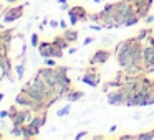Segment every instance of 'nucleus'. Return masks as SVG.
Returning a JSON list of instances; mask_svg holds the SVG:
<instances>
[{
    "instance_id": "obj_1",
    "label": "nucleus",
    "mask_w": 154,
    "mask_h": 140,
    "mask_svg": "<svg viewBox=\"0 0 154 140\" xmlns=\"http://www.w3.org/2000/svg\"><path fill=\"white\" fill-rule=\"evenodd\" d=\"M25 13V5H10V7L4 8V12H2V20H4V23H14V22L20 20L22 17H23Z\"/></svg>"
},
{
    "instance_id": "obj_2",
    "label": "nucleus",
    "mask_w": 154,
    "mask_h": 140,
    "mask_svg": "<svg viewBox=\"0 0 154 140\" xmlns=\"http://www.w3.org/2000/svg\"><path fill=\"white\" fill-rule=\"evenodd\" d=\"M37 50H38V54L42 58H57V60L63 58V50L57 48L51 41H40Z\"/></svg>"
},
{
    "instance_id": "obj_3",
    "label": "nucleus",
    "mask_w": 154,
    "mask_h": 140,
    "mask_svg": "<svg viewBox=\"0 0 154 140\" xmlns=\"http://www.w3.org/2000/svg\"><path fill=\"white\" fill-rule=\"evenodd\" d=\"M80 81L83 84H86V86H90V87H98L101 84V76H100V73H98V69H96V64H90V66L85 69V73H83V76L80 77Z\"/></svg>"
},
{
    "instance_id": "obj_4",
    "label": "nucleus",
    "mask_w": 154,
    "mask_h": 140,
    "mask_svg": "<svg viewBox=\"0 0 154 140\" xmlns=\"http://www.w3.org/2000/svg\"><path fill=\"white\" fill-rule=\"evenodd\" d=\"M143 68H144V74L154 73V45L147 43L143 48Z\"/></svg>"
},
{
    "instance_id": "obj_5",
    "label": "nucleus",
    "mask_w": 154,
    "mask_h": 140,
    "mask_svg": "<svg viewBox=\"0 0 154 140\" xmlns=\"http://www.w3.org/2000/svg\"><path fill=\"white\" fill-rule=\"evenodd\" d=\"M38 76H42V79L48 84V86L53 89L55 86L58 84V71H57V66L51 68V66H45V68H40L37 71Z\"/></svg>"
},
{
    "instance_id": "obj_6",
    "label": "nucleus",
    "mask_w": 154,
    "mask_h": 140,
    "mask_svg": "<svg viewBox=\"0 0 154 140\" xmlns=\"http://www.w3.org/2000/svg\"><path fill=\"white\" fill-rule=\"evenodd\" d=\"M126 97H128V91L124 89L123 86L119 87H114L108 92V104L109 106H123L126 102Z\"/></svg>"
},
{
    "instance_id": "obj_7",
    "label": "nucleus",
    "mask_w": 154,
    "mask_h": 140,
    "mask_svg": "<svg viewBox=\"0 0 154 140\" xmlns=\"http://www.w3.org/2000/svg\"><path fill=\"white\" fill-rule=\"evenodd\" d=\"M32 110L27 109V107H18V110L10 117V122L12 125H25L32 120Z\"/></svg>"
},
{
    "instance_id": "obj_8",
    "label": "nucleus",
    "mask_w": 154,
    "mask_h": 140,
    "mask_svg": "<svg viewBox=\"0 0 154 140\" xmlns=\"http://www.w3.org/2000/svg\"><path fill=\"white\" fill-rule=\"evenodd\" d=\"M0 73L4 79H8L10 83H14L12 79V60L8 53H2L0 51Z\"/></svg>"
},
{
    "instance_id": "obj_9",
    "label": "nucleus",
    "mask_w": 154,
    "mask_h": 140,
    "mask_svg": "<svg viewBox=\"0 0 154 140\" xmlns=\"http://www.w3.org/2000/svg\"><path fill=\"white\" fill-rule=\"evenodd\" d=\"M111 58V51L106 48H100V50L93 51V54L90 56V64H106L108 60Z\"/></svg>"
},
{
    "instance_id": "obj_10",
    "label": "nucleus",
    "mask_w": 154,
    "mask_h": 140,
    "mask_svg": "<svg viewBox=\"0 0 154 140\" xmlns=\"http://www.w3.org/2000/svg\"><path fill=\"white\" fill-rule=\"evenodd\" d=\"M22 91H23V92H27L28 96H30L32 99L35 101V102H48L47 97H45L43 94H42L40 91H38L37 87H35V86H32L30 81H28V83H25L23 86H22Z\"/></svg>"
},
{
    "instance_id": "obj_11",
    "label": "nucleus",
    "mask_w": 154,
    "mask_h": 140,
    "mask_svg": "<svg viewBox=\"0 0 154 140\" xmlns=\"http://www.w3.org/2000/svg\"><path fill=\"white\" fill-rule=\"evenodd\" d=\"M15 104H17L18 107H27V109H30L35 104V101L32 99L27 92H23V91L20 89V92H17V96H15Z\"/></svg>"
},
{
    "instance_id": "obj_12",
    "label": "nucleus",
    "mask_w": 154,
    "mask_h": 140,
    "mask_svg": "<svg viewBox=\"0 0 154 140\" xmlns=\"http://www.w3.org/2000/svg\"><path fill=\"white\" fill-rule=\"evenodd\" d=\"M40 135V127L33 125V124H25L23 125V135H22V139L28 140V139H35V137Z\"/></svg>"
},
{
    "instance_id": "obj_13",
    "label": "nucleus",
    "mask_w": 154,
    "mask_h": 140,
    "mask_svg": "<svg viewBox=\"0 0 154 140\" xmlns=\"http://www.w3.org/2000/svg\"><path fill=\"white\" fill-rule=\"evenodd\" d=\"M152 4H154V0H146V2H143V4H139V5H134V8H136V13L139 15L141 18H144L147 13H149Z\"/></svg>"
},
{
    "instance_id": "obj_14",
    "label": "nucleus",
    "mask_w": 154,
    "mask_h": 140,
    "mask_svg": "<svg viewBox=\"0 0 154 140\" xmlns=\"http://www.w3.org/2000/svg\"><path fill=\"white\" fill-rule=\"evenodd\" d=\"M83 97H85V92H83V91H80V89H75V87H71V89L68 91V94L65 96V99H66L68 102H76V101L83 99Z\"/></svg>"
},
{
    "instance_id": "obj_15",
    "label": "nucleus",
    "mask_w": 154,
    "mask_h": 140,
    "mask_svg": "<svg viewBox=\"0 0 154 140\" xmlns=\"http://www.w3.org/2000/svg\"><path fill=\"white\" fill-rule=\"evenodd\" d=\"M70 10L73 12L75 15H76L78 18H80V22H88V12L85 7H81V5H73V7H70Z\"/></svg>"
},
{
    "instance_id": "obj_16",
    "label": "nucleus",
    "mask_w": 154,
    "mask_h": 140,
    "mask_svg": "<svg viewBox=\"0 0 154 140\" xmlns=\"http://www.w3.org/2000/svg\"><path fill=\"white\" fill-rule=\"evenodd\" d=\"M51 43H53L57 48H60V50H63V51L70 48V41H68L66 38L63 36V35H58V36H53V38H51Z\"/></svg>"
},
{
    "instance_id": "obj_17",
    "label": "nucleus",
    "mask_w": 154,
    "mask_h": 140,
    "mask_svg": "<svg viewBox=\"0 0 154 140\" xmlns=\"http://www.w3.org/2000/svg\"><path fill=\"white\" fill-rule=\"evenodd\" d=\"M30 124H33V125H37V127H40V129H42V127L47 124V110H43V112H38V114H33Z\"/></svg>"
},
{
    "instance_id": "obj_18",
    "label": "nucleus",
    "mask_w": 154,
    "mask_h": 140,
    "mask_svg": "<svg viewBox=\"0 0 154 140\" xmlns=\"http://www.w3.org/2000/svg\"><path fill=\"white\" fill-rule=\"evenodd\" d=\"M14 28H4V30L0 31V36H2V41L5 45H10L12 40H14Z\"/></svg>"
},
{
    "instance_id": "obj_19",
    "label": "nucleus",
    "mask_w": 154,
    "mask_h": 140,
    "mask_svg": "<svg viewBox=\"0 0 154 140\" xmlns=\"http://www.w3.org/2000/svg\"><path fill=\"white\" fill-rule=\"evenodd\" d=\"M63 36L66 38L70 43H76V41H78V36H80V33H78V30H71V28H66V30H63Z\"/></svg>"
},
{
    "instance_id": "obj_20",
    "label": "nucleus",
    "mask_w": 154,
    "mask_h": 140,
    "mask_svg": "<svg viewBox=\"0 0 154 140\" xmlns=\"http://www.w3.org/2000/svg\"><path fill=\"white\" fill-rule=\"evenodd\" d=\"M10 135L12 137H20L22 139V135H23V125H12Z\"/></svg>"
},
{
    "instance_id": "obj_21",
    "label": "nucleus",
    "mask_w": 154,
    "mask_h": 140,
    "mask_svg": "<svg viewBox=\"0 0 154 140\" xmlns=\"http://www.w3.org/2000/svg\"><path fill=\"white\" fill-rule=\"evenodd\" d=\"M154 139V129L149 132H141L137 133V140H152Z\"/></svg>"
},
{
    "instance_id": "obj_22",
    "label": "nucleus",
    "mask_w": 154,
    "mask_h": 140,
    "mask_svg": "<svg viewBox=\"0 0 154 140\" xmlns=\"http://www.w3.org/2000/svg\"><path fill=\"white\" fill-rule=\"evenodd\" d=\"M139 20H141V17L137 13H134V15H131V17L126 20V25H124V27H133V25H137V23H139Z\"/></svg>"
},
{
    "instance_id": "obj_23",
    "label": "nucleus",
    "mask_w": 154,
    "mask_h": 140,
    "mask_svg": "<svg viewBox=\"0 0 154 140\" xmlns=\"http://www.w3.org/2000/svg\"><path fill=\"white\" fill-rule=\"evenodd\" d=\"M15 73H17V79H23L25 74V63H18L15 66Z\"/></svg>"
},
{
    "instance_id": "obj_24",
    "label": "nucleus",
    "mask_w": 154,
    "mask_h": 140,
    "mask_svg": "<svg viewBox=\"0 0 154 140\" xmlns=\"http://www.w3.org/2000/svg\"><path fill=\"white\" fill-rule=\"evenodd\" d=\"M71 104V102H70ZM68 104V106H65V107H61V109H58L57 110V117H65V115H68L70 114V110H71V106Z\"/></svg>"
},
{
    "instance_id": "obj_25",
    "label": "nucleus",
    "mask_w": 154,
    "mask_h": 140,
    "mask_svg": "<svg viewBox=\"0 0 154 140\" xmlns=\"http://www.w3.org/2000/svg\"><path fill=\"white\" fill-rule=\"evenodd\" d=\"M66 15H68V18H70V25H71V27H75L76 23H80V18H78L71 10H68V12H66Z\"/></svg>"
},
{
    "instance_id": "obj_26",
    "label": "nucleus",
    "mask_w": 154,
    "mask_h": 140,
    "mask_svg": "<svg viewBox=\"0 0 154 140\" xmlns=\"http://www.w3.org/2000/svg\"><path fill=\"white\" fill-rule=\"evenodd\" d=\"M30 45L33 48H37L38 45H40V36H38V33H32V36H30Z\"/></svg>"
},
{
    "instance_id": "obj_27",
    "label": "nucleus",
    "mask_w": 154,
    "mask_h": 140,
    "mask_svg": "<svg viewBox=\"0 0 154 140\" xmlns=\"http://www.w3.org/2000/svg\"><path fill=\"white\" fill-rule=\"evenodd\" d=\"M43 64H45V66L55 68V66H57V58H43Z\"/></svg>"
},
{
    "instance_id": "obj_28",
    "label": "nucleus",
    "mask_w": 154,
    "mask_h": 140,
    "mask_svg": "<svg viewBox=\"0 0 154 140\" xmlns=\"http://www.w3.org/2000/svg\"><path fill=\"white\" fill-rule=\"evenodd\" d=\"M118 140H137V133H133V135H129V133H124V135H119V137H118Z\"/></svg>"
},
{
    "instance_id": "obj_29",
    "label": "nucleus",
    "mask_w": 154,
    "mask_h": 140,
    "mask_svg": "<svg viewBox=\"0 0 154 140\" xmlns=\"http://www.w3.org/2000/svg\"><path fill=\"white\" fill-rule=\"evenodd\" d=\"M149 33H151V31H149V28H146V30H141L139 33H137V38H139L141 41H144V40H147L146 36H149Z\"/></svg>"
},
{
    "instance_id": "obj_30",
    "label": "nucleus",
    "mask_w": 154,
    "mask_h": 140,
    "mask_svg": "<svg viewBox=\"0 0 154 140\" xmlns=\"http://www.w3.org/2000/svg\"><path fill=\"white\" fill-rule=\"evenodd\" d=\"M90 30L100 31V30H103V25H101V23H93V25H90Z\"/></svg>"
},
{
    "instance_id": "obj_31",
    "label": "nucleus",
    "mask_w": 154,
    "mask_h": 140,
    "mask_svg": "<svg viewBox=\"0 0 154 140\" xmlns=\"http://www.w3.org/2000/svg\"><path fill=\"white\" fill-rule=\"evenodd\" d=\"M93 41H94V38H93V36H86V38L83 40V46H88V45H91Z\"/></svg>"
},
{
    "instance_id": "obj_32",
    "label": "nucleus",
    "mask_w": 154,
    "mask_h": 140,
    "mask_svg": "<svg viewBox=\"0 0 154 140\" xmlns=\"http://www.w3.org/2000/svg\"><path fill=\"white\" fill-rule=\"evenodd\" d=\"M86 135H88V132H86V130H83V132L76 133V135H75V139H76V140H81V139H85Z\"/></svg>"
},
{
    "instance_id": "obj_33",
    "label": "nucleus",
    "mask_w": 154,
    "mask_h": 140,
    "mask_svg": "<svg viewBox=\"0 0 154 140\" xmlns=\"http://www.w3.org/2000/svg\"><path fill=\"white\" fill-rule=\"evenodd\" d=\"M143 20L146 22L147 25H149V23H152V22H154V15H146V17H144Z\"/></svg>"
},
{
    "instance_id": "obj_34",
    "label": "nucleus",
    "mask_w": 154,
    "mask_h": 140,
    "mask_svg": "<svg viewBox=\"0 0 154 140\" xmlns=\"http://www.w3.org/2000/svg\"><path fill=\"white\" fill-rule=\"evenodd\" d=\"M50 27L51 28H60V20H50Z\"/></svg>"
},
{
    "instance_id": "obj_35",
    "label": "nucleus",
    "mask_w": 154,
    "mask_h": 140,
    "mask_svg": "<svg viewBox=\"0 0 154 140\" xmlns=\"http://www.w3.org/2000/svg\"><path fill=\"white\" fill-rule=\"evenodd\" d=\"M0 119H8V110H0Z\"/></svg>"
},
{
    "instance_id": "obj_36",
    "label": "nucleus",
    "mask_w": 154,
    "mask_h": 140,
    "mask_svg": "<svg viewBox=\"0 0 154 140\" xmlns=\"http://www.w3.org/2000/svg\"><path fill=\"white\" fill-rule=\"evenodd\" d=\"M111 41H113V36H104L103 38V43L104 45H111Z\"/></svg>"
},
{
    "instance_id": "obj_37",
    "label": "nucleus",
    "mask_w": 154,
    "mask_h": 140,
    "mask_svg": "<svg viewBox=\"0 0 154 140\" xmlns=\"http://www.w3.org/2000/svg\"><path fill=\"white\" fill-rule=\"evenodd\" d=\"M60 28H61V30H66V28H68V23H66L65 20H60Z\"/></svg>"
},
{
    "instance_id": "obj_38",
    "label": "nucleus",
    "mask_w": 154,
    "mask_h": 140,
    "mask_svg": "<svg viewBox=\"0 0 154 140\" xmlns=\"http://www.w3.org/2000/svg\"><path fill=\"white\" fill-rule=\"evenodd\" d=\"M60 8H61L63 12H68V10H70V7H68V4H61V5H60Z\"/></svg>"
},
{
    "instance_id": "obj_39",
    "label": "nucleus",
    "mask_w": 154,
    "mask_h": 140,
    "mask_svg": "<svg viewBox=\"0 0 154 140\" xmlns=\"http://www.w3.org/2000/svg\"><path fill=\"white\" fill-rule=\"evenodd\" d=\"M78 51V48H68V54H75Z\"/></svg>"
},
{
    "instance_id": "obj_40",
    "label": "nucleus",
    "mask_w": 154,
    "mask_h": 140,
    "mask_svg": "<svg viewBox=\"0 0 154 140\" xmlns=\"http://www.w3.org/2000/svg\"><path fill=\"white\" fill-rule=\"evenodd\" d=\"M103 139H106L104 135H93V140H103Z\"/></svg>"
},
{
    "instance_id": "obj_41",
    "label": "nucleus",
    "mask_w": 154,
    "mask_h": 140,
    "mask_svg": "<svg viewBox=\"0 0 154 140\" xmlns=\"http://www.w3.org/2000/svg\"><path fill=\"white\" fill-rule=\"evenodd\" d=\"M133 2V5H139V4H143V2H146V0H131Z\"/></svg>"
},
{
    "instance_id": "obj_42",
    "label": "nucleus",
    "mask_w": 154,
    "mask_h": 140,
    "mask_svg": "<svg viewBox=\"0 0 154 140\" xmlns=\"http://www.w3.org/2000/svg\"><path fill=\"white\" fill-rule=\"evenodd\" d=\"M5 2H7L8 5H14V4H17L18 0H5Z\"/></svg>"
},
{
    "instance_id": "obj_43",
    "label": "nucleus",
    "mask_w": 154,
    "mask_h": 140,
    "mask_svg": "<svg viewBox=\"0 0 154 140\" xmlns=\"http://www.w3.org/2000/svg\"><path fill=\"white\" fill-rule=\"evenodd\" d=\"M116 129H118V127H116V125H111V127H109V133H113V132H116Z\"/></svg>"
},
{
    "instance_id": "obj_44",
    "label": "nucleus",
    "mask_w": 154,
    "mask_h": 140,
    "mask_svg": "<svg viewBox=\"0 0 154 140\" xmlns=\"http://www.w3.org/2000/svg\"><path fill=\"white\" fill-rule=\"evenodd\" d=\"M139 117H141V114H134L133 119H134V120H139Z\"/></svg>"
},
{
    "instance_id": "obj_45",
    "label": "nucleus",
    "mask_w": 154,
    "mask_h": 140,
    "mask_svg": "<svg viewBox=\"0 0 154 140\" xmlns=\"http://www.w3.org/2000/svg\"><path fill=\"white\" fill-rule=\"evenodd\" d=\"M57 2H58L60 5H61V4H68V0H57Z\"/></svg>"
},
{
    "instance_id": "obj_46",
    "label": "nucleus",
    "mask_w": 154,
    "mask_h": 140,
    "mask_svg": "<svg viewBox=\"0 0 154 140\" xmlns=\"http://www.w3.org/2000/svg\"><path fill=\"white\" fill-rule=\"evenodd\" d=\"M4 97H5V96H4V92H0V102L4 101Z\"/></svg>"
},
{
    "instance_id": "obj_47",
    "label": "nucleus",
    "mask_w": 154,
    "mask_h": 140,
    "mask_svg": "<svg viewBox=\"0 0 154 140\" xmlns=\"http://www.w3.org/2000/svg\"><path fill=\"white\" fill-rule=\"evenodd\" d=\"M93 4H101V0H91Z\"/></svg>"
},
{
    "instance_id": "obj_48",
    "label": "nucleus",
    "mask_w": 154,
    "mask_h": 140,
    "mask_svg": "<svg viewBox=\"0 0 154 140\" xmlns=\"http://www.w3.org/2000/svg\"><path fill=\"white\" fill-rule=\"evenodd\" d=\"M2 12H4V5L0 4V13H2Z\"/></svg>"
},
{
    "instance_id": "obj_49",
    "label": "nucleus",
    "mask_w": 154,
    "mask_h": 140,
    "mask_svg": "<svg viewBox=\"0 0 154 140\" xmlns=\"http://www.w3.org/2000/svg\"><path fill=\"white\" fill-rule=\"evenodd\" d=\"M4 28H5V27H4V25H2V23H0V31L4 30Z\"/></svg>"
},
{
    "instance_id": "obj_50",
    "label": "nucleus",
    "mask_w": 154,
    "mask_h": 140,
    "mask_svg": "<svg viewBox=\"0 0 154 140\" xmlns=\"http://www.w3.org/2000/svg\"><path fill=\"white\" fill-rule=\"evenodd\" d=\"M2 43H4V41H2V36H0V46H2Z\"/></svg>"
},
{
    "instance_id": "obj_51",
    "label": "nucleus",
    "mask_w": 154,
    "mask_h": 140,
    "mask_svg": "<svg viewBox=\"0 0 154 140\" xmlns=\"http://www.w3.org/2000/svg\"><path fill=\"white\" fill-rule=\"evenodd\" d=\"M152 94H154V81H152Z\"/></svg>"
},
{
    "instance_id": "obj_52",
    "label": "nucleus",
    "mask_w": 154,
    "mask_h": 140,
    "mask_svg": "<svg viewBox=\"0 0 154 140\" xmlns=\"http://www.w3.org/2000/svg\"><path fill=\"white\" fill-rule=\"evenodd\" d=\"M0 139H4V135H2V132H0Z\"/></svg>"
}]
</instances>
